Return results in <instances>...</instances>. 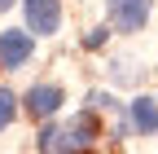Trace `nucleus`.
<instances>
[{"mask_svg": "<svg viewBox=\"0 0 158 154\" xmlns=\"http://www.w3.org/2000/svg\"><path fill=\"white\" fill-rule=\"evenodd\" d=\"M31 53H35V40H31V31H18V27L0 31V66L18 71V66H27V62H31Z\"/></svg>", "mask_w": 158, "mask_h": 154, "instance_id": "20e7f679", "label": "nucleus"}, {"mask_svg": "<svg viewBox=\"0 0 158 154\" xmlns=\"http://www.w3.org/2000/svg\"><path fill=\"white\" fill-rule=\"evenodd\" d=\"M9 5H18V0H0V13H5V9H9Z\"/></svg>", "mask_w": 158, "mask_h": 154, "instance_id": "1a4fd4ad", "label": "nucleus"}, {"mask_svg": "<svg viewBox=\"0 0 158 154\" xmlns=\"http://www.w3.org/2000/svg\"><path fill=\"white\" fill-rule=\"evenodd\" d=\"M106 35H110L106 27H97V31H88V40H84V44H88V49H101V44H106Z\"/></svg>", "mask_w": 158, "mask_h": 154, "instance_id": "6e6552de", "label": "nucleus"}, {"mask_svg": "<svg viewBox=\"0 0 158 154\" xmlns=\"http://www.w3.org/2000/svg\"><path fill=\"white\" fill-rule=\"evenodd\" d=\"M132 123H136V132L154 137V132H158V101H149V97H136V101H132Z\"/></svg>", "mask_w": 158, "mask_h": 154, "instance_id": "423d86ee", "label": "nucleus"}, {"mask_svg": "<svg viewBox=\"0 0 158 154\" xmlns=\"http://www.w3.org/2000/svg\"><path fill=\"white\" fill-rule=\"evenodd\" d=\"M97 137V123H92V114H79V119H70L66 128H44L40 132V150H79V145H92Z\"/></svg>", "mask_w": 158, "mask_h": 154, "instance_id": "f257e3e1", "label": "nucleus"}, {"mask_svg": "<svg viewBox=\"0 0 158 154\" xmlns=\"http://www.w3.org/2000/svg\"><path fill=\"white\" fill-rule=\"evenodd\" d=\"M62 88H57V84H35L31 92H27V110L35 114V119H53V114L57 110H62Z\"/></svg>", "mask_w": 158, "mask_h": 154, "instance_id": "39448f33", "label": "nucleus"}, {"mask_svg": "<svg viewBox=\"0 0 158 154\" xmlns=\"http://www.w3.org/2000/svg\"><path fill=\"white\" fill-rule=\"evenodd\" d=\"M22 5H27V31L31 35L62 31V0H22Z\"/></svg>", "mask_w": 158, "mask_h": 154, "instance_id": "7ed1b4c3", "label": "nucleus"}, {"mask_svg": "<svg viewBox=\"0 0 158 154\" xmlns=\"http://www.w3.org/2000/svg\"><path fill=\"white\" fill-rule=\"evenodd\" d=\"M13 114H18V97H13L9 88H0V132L13 123Z\"/></svg>", "mask_w": 158, "mask_h": 154, "instance_id": "0eeeda50", "label": "nucleus"}, {"mask_svg": "<svg viewBox=\"0 0 158 154\" xmlns=\"http://www.w3.org/2000/svg\"><path fill=\"white\" fill-rule=\"evenodd\" d=\"M106 13H110V27L114 31H141L149 22V0H106Z\"/></svg>", "mask_w": 158, "mask_h": 154, "instance_id": "f03ea898", "label": "nucleus"}]
</instances>
